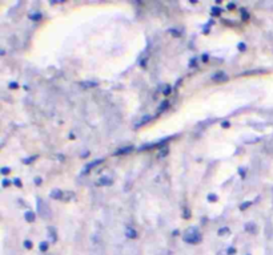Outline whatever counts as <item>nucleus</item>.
Masks as SVG:
<instances>
[{
    "label": "nucleus",
    "mask_w": 273,
    "mask_h": 255,
    "mask_svg": "<svg viewBox=\"0 0 273 255\" xmlns=\"http://www.w3.org/2000/svg\"><path fill=\"white\" fill-rule=\"evenodd\" d=\"M182 241L189 244H197L203 241V235L197 230V227H189L184 234H182Z\"/></svg>",
    "instance_id": "obj_1"
},
{
    "label": "nucleus",
    "mask_w": 273,
    "mask_h": 255,
    "mask_svg": "<svg viewBox=\"0 0 273 255\" xmlns=\"http://www.w3.org/2000/svg\"><path fill=\"white\" fill-rule=\"evenodd\" d=\"M36 206H38V212L40 214V217L43 218V219H49V218L52 217L51 207L46 203V201H43L41 198H38V203H36Z\"/></svg>",
    "instance_id": "obj_2"
},
{
    "label": "nucleus",
    "mask_w": 273,
    "mask_h": 255,
    "mask_svg": "<svg viewBox=\"0 0 273 255\" xmlns=\"http://www.w3.org/2000/svg\"><path fill=\"white\" fill-rule=\"evenodd\" d=\"M212 80H213L214 82H224V81H227L228 80V74L225 73V72H222V71H219L212 76Z\"/></svg>",
    "instance_id": "obj_3"
},
{
    "label": "nucleus",
    "mask_w": 273,
    "mask_h": 255,
    "mask_svg": "<svg viewBox=\"0 0 273 255\" xmlns=\"http://www.w3.org/2000/svg\"><path fill=\"white\" fill-rule=\"evenodd\" d=\"M103 162H104V158H99V159H95V161H92V162H88V164L84 166V171L83 173H88L92 167H96L97 165L103 164Z\"/></svg>",
    "instance_id": "obj_4"
},
{
    "label": "nucleus",
    "mask_w": 273,
    "mask_h": 255,
    "mask_svg": "<svg viewBox=\"0 0 273 255\" xmlns=\"http://www.w3.org/2000/svg\"><path fill=\"white\" fill-rule=\"evenodd\" d=\"M133 150V146L129 145V146H124V148H120L113 153V156H123V154H127V153H131Z\"/></svg>",
    "instance_id": "obj_5"
},
{
    "label": "nucleus",
    "mask_w": 273,
    "mask_h": 255,
    "mask_svg": "<svg viewBox=\"0 0 273 255\" xmlns=\"http://www.w3.org/2000/svg\"><path fill=\"white\" fill-rule=\"evenodd\" d=\"M63 193H64V191L60 190V189H54V190L49 193V197H51L52 199H57V201H62Z\"/></svg>",
    "instance_id": "obj_6"
},
{
    "label": "nucleus",
    "mask_w": 273,
    "mask_h": 255,
    "mask_svg": "<svg viewBox=\"0 0 273 255\" xmlns=\"http://www.w3.org/2000/svg\"><path fill=\"white\" fill-rule=\"evenodd\" d=\"M112 183H113L112 178H109V177H101V178H99V181L96 182V185L97 186H109V185H112Z\"/></svg>",
    "instance_id": "obj_7"
},
{
    "label": "nucleus",
    "mask_w": 273,
    "mask_h": 255,
    "mask_svg": "<svg viewBox=\"0 0 273 255\" xmlns=\"http://www.w3.org/2000/svg\"><path fill=\"white\" fill-rule=\"evenodd\" d=\"M152 120V117L149 116V114H147V116H143L141 118H140V121H137L136 124H135V128H140V126H143V125H145V124H148V122Z\"/></svg>",
    "instance_id": "obj_8"
},
{
    "label": "nucleus",
    "mask_w": 273,
    "mask_h": 255,
    "mask_svg": "<svg viewBox=\"0 0 273 255\" xmlns=\"http://www.w3.org/2000/svg\"><path fill=\"white\" fill-rule=\"evenodd\" d=\"M268 69H252V71H245L243 72V76H252V74H261V73H266Z\"/></svg>",
    "instance_id": "obj_9"
},
{
    "label": "nucleus",
    "mask_w": 273,
    "mask_h": 255,
    "mask_svg": "<svg viewBox=\"0 0 273 255\" xmlns=\"http://www.w3.org/2000/svg\"><path fill=\"white\" fill-rule=\"evenodd\" d=\"M125 235L128 236V238H131V239H136L137 236H139V233H137L135 228H132V227H127Z\"/></svg>",
    "instance_id": "obj_10"
},
{
    "label": "nucleus",
    "mask_w": 273,
    "mask_h": 255,
    "mask_svg": "<svg viewBox=\"0 0 273 255\" xmlns=\"http://www.w3.org/2000/svg\"><path fill=\"white\" fill-rule=\"evenodd\" d=\"M73 198H75V193H73V191H71V190H67V191H64V193H63L62 201L68 202V201H71V199H73Z\"/></svg>",
    "instance_id": "obj_11"
},
{
    "label": "nucleus",
    "mask_w": 273,
    "mask_h": 255,
    "mask_svg": "<svg viewBox=\"0 0 273 255\" xmlns=\"http://www.w3.org/2000/svg\"><path fill=\"white\" fill-rule=\"evenodd\" d=\"M244 228H245V231H248V233H251V234H254L257 231V226L254 225L253 222H248L245 226H244Z\"/></svg>",
    "instance_id": "obj_12"
},
{
    "label": "nucleus",
    "mask_w": 273,
    "mask_h": 255,
    "mask_svg": "<svg viewBox=\"0 0 273 255\" xmlns=\"http://www.w3.org/2000/svg\"><path fill=\"white\" fill-rule=\"evenodd\" d=\"M35 218H36V214L33 211H25L24 212V219L27 220L28 223H32L33 220H35Z\"/></svg>",
    "instance_id": "obj_13"
},
{
    "label": "nucleus",
    "mask_w": 273,
    "mask_h": 255,
    "mask_svg": "<svg viewBox=\"0 0 273 255\" xmlns=\"http://www.w3.org/2000/svg\"><path fill=\"white\" fill-rule=\"evenodd\" d=\"M169 154V148L168 146H163V148H160V151H159L157 154V158H164V157H167Z\"/></svg>",
    "instance_id": "obj_14"
},
{
    "label": "nucleus",
    "mask_w": 273,
    "mask_h": 255,
    "mask_svg": "<svg viewBox=\"0 0 273 255\" xmlns=\"http://www.w3.org/2000/svg\"><path fill=\"white\" fill-rule=\"evenodd\" d=\"M48 233H49V238H51L52 242H56L57 241V235H56V228L49 226L48 227Z\"/></svg>",
    "instance_id": "obj_15"
},
{
    "label": "nucleus",
    "mask_w": 273,
    "mask_h": 255,
    "mask_svg": "<svg viewBox=\"0 0 273 255\" xmlns=\"http://www.w3.org/2000/svg\"><path fill=\"white\" fill-rule=\"evenodd\" d=\"M161 93H163L164 96H168V94H171L172 93V86L169 84H165V86L161 89Z\"/></svg>",
    "instance_id": "obj_16"
},
{
    "label": "nucleus",
    "mask_w": 273,
    "mask_h": 255,
    "mask_svg": "<svg viewBox=\"0 0 273 255\" xmlns=\"http://www.w3.org/2000/svg\"><path fill=\"white\" fill-rule=\"evenodd\" d=\"M80 85L81 86H84V88H93V86H96L97 84L95 81H81Z\"/></svg>",
    "instance_id": "obj_17"
},
{
    "label": "nucleus",
    "mask_w": 273,
    "mask_h": 255,
    "mask_svg": "<svg viewBox=\"0 0 273 255\" xmlns=\"http://www.w3.org/2000/svg\"><path fill=\"white\" fill-rule=\"evenodd\" d=\"M229 233H230V230L227 227V226H224V227L219 228V231H217V234H219L220 236H222V235H228Z\"/></svg>",
    "instance_id": "obj_18"
},
{
    "label": "nucleus",
    "mask_w": 273,
    "mask_h": 255,
    "mask_svg": "<svg viewBox=\"0 0 273 255\" xmlns=\"http://www.w3.org/2000/svg\"><path fill=\"white\" fill-rule=\"evenodd\" d=\"M168 106H169V102H168V101H167V100H164L163 102L160 104V106H159V113H161V112H164V110H165L167 108H168Z\"/></svg>",
    "instance_id": "obj_19"
},
{
    "label": "nucleus",
    "mask_w": 273,
    "mask_h": 255,
    "mask_svg": "<svg viewBox=\"0 0 273 255\" xmlns=\"http://www.w3.org/2000/svg\"><path fill=\"white\" fill-rule=\"evenodd\" d=\"M11 183H14V181H9L8 178H3V181H1V186L3 187H8V186H11Z\"/></svg>",
    "instance_id": "obj_20"
},
{
    "label": "nucleus",
    "mask_w": 273,
    "mask_h": 255,
    "mask_svg": "<svg viewBox=\"0 0 273 255\" xmlns=\"http://www.w3.org/2000/svg\"><path fill=\"white\" fill-rule=\"evenodd\" d=\"M221 12H222L221 8H219V7H212V15H213V16H219Z\"/></svg>",
    "instance_id": "obj_21"
},
{
    "label": "nucleus",
    "mask_w": 273,
    "mask_h": 255,
    "mask_svg": "<svg viewBox=\"0 0 273 255\" xmlns=\"http://www.w3.org/2000/svg\"><path fill=\"white\" fill-rule=\"evenodd\" d=\"M206 199H208L209 202H216L217 199H219V197L216 195V194H213V193H211V194H208V197H206Z\"/></svg>",
    "instance_id": "obj_22"
},
{
    "label": "nucleus",
    "mask_w": 273,
    "mask_h": 255,
    "mask_svg": "<svg viewBox=\"0 0 273 255\" xmlns=\"http://www.w3.org/2000/svg\"><path fill=\"white\" fill-rule=\"evenodd\" d=\"M35 158H38V156H32V157H28V158L23 159V164L24 165H30L32 161H35Z\"/></svg>",
    "instance_id": "obj_23"
},
{
    "label": "nucleus",
    "mask_w": 273,
    "mask_h": 255,
    "mask_svg": "<svg viewBox=\"0 0 273 255\" xmlns=\"http://www.w3.org/2000/svg\"><path fill=\"white\" fill-rule=\"evenodd\" d=\"M23 244H24V247H25L27 250H31V249L33 247V243H32L31 241H28V239H25V241L23 242Z\"/></svg>",
    "instance_id": "obj_24"
},
{
    "label": "nucleus",
    "mask_w": 273,
    "mask_h": 255,
    "mask_svg": "<svg viewBox=\"0 0 273 255\" xmlns=\"http://www.w3.org/2000/svg\"><path fill=\"white\" fill-rule=\"evenodd\" d=\"M39 249H40V251L46 252L47 250H48V243H47V242H41L40 246H39Z\"/></svg>",
    "instance_id": "obj_25"
},
{
    "label": "nucleus",
    "mask_w": 273,
    "mask_h": 255,
    "mask_svg": "<svg viewBox=\"0 0 273 255\" xmlns=\"http://www.w3.org/2000/svg\"><path fill=\"white\" fill-rule=\"evenodd\" d=\"M241 19H243L244 21H245V20H248V19H249V13L246 12L245 9H241Z\"/></svg>",
    "instance_id": "obj_26"
},
{
    "label": "nucleus",
    "mask_w": 273,
    "mask_h": 255,
    "mask_svg": "<svg viewBox=\"0 0 273 255\" xmlns=\"http://www.w3.org/2000/svg\"><path fill=\"white\" fill-rule=\"evenodd\" d=\"M237 49L240 50V52H244V50L246 49V44H245V42H238V45H237Z\"/></svg>",
    "instance_id": "obj_27"
},
{
    "label": "nucleus",
    "mask_w": 273,
    "mask_h": 255,
    "mask_svg": "<svg viewBox=\"0 0 273 255\" xmlns=\"http://www.w3.org/2000/svg\"><path fill=\"white\" fill-rule=\"evenodd\" d=\"M251 205H252V202H245V203H241L240 205V210H241V211H243V210H245V209H248V207L249 206H251Z\"/></svg>",
    "instance_id": "obj_28"
},
{
    "label": "nucleus",
    "mask_w": 273,
    "mask_h": 255,
    "mask_svg": "<svg viewBox=\"0 0 273 255\" xmlns=\"http://www.w3.org/2000/svg\"><path fill=\"white\" fill-rule=\"evenodd\" d=\"M225 254H227V255H233V254H236V249H235V247H228L227 251H225Z\"/></svg>",
    "instance_id": "obj_29"
},
{
    "label": "nucleus",
    "mask_w": 273,
    "mask_h": 255,
    "mask_svg": "<svg viewBox=\"0 0 273 255\" xmlns=\"http://www.w3.org/2000/svg\"><path fill=\"white\" fill-rule=\"evenodd\" d=\"M0 173H1L3 175H6V174H8V173H11V169H9V167H7V166H4V167H1Z\"/></svg>",
    "instance_id": "obj_30"
},
{
    "label": "nucleus",
    "mask_w": 273,
    "mask_h": 255,
    "mask_svg": "<svg viewBox=\"0 0 273 255\" xmlns=\"http://www.w3.org/2000/svg\"><path fill=\"white\" fill-rule=\"evenodd\" d=\"M238 174H240V177H241V178H245V175H246V170L244 169V167H240V169H238Z\"/></svg>",
    "instance_id": "obj_31"
},
{
    "label": "nucleus",
    "mask_w": 273,
    "mask_h": 255,
    "mask_svg": "<svg viewBox=\"0 0 273 255\" xmlns=\"http://www.w3.org/2000/svg\"><path fill=\"white\" fill-rule=\"evenodd\" d=\"M14 185L16 186V187H22L23 183H22V181H20L19 178H15V179H14Z\"/></svg>",
    "instance_id": "obj_32"
},
{
    "label": "nucleus",
    "mask_w": 273,
    "mask_h": 255,
    "mask_svg": "<svg viewBox=\"0 0 273 255\" xmlns=\"http://www.w3.org/2000/svg\"><path fill=\"white\" fill-rule=\"evenodd\" d=\"M40 17H41V13H35V15H32V13H31V15H30V19H32V20H39Z\"/></svg>",
    "instance_id": "obj_33"
},
{
    "label": "nucleus",
    "mask_w": 273,
    "mask_h": 255,
    "mask_svg": "<svg viewBox=\"0 0 273 255\" xmlns=\"http://www.w3.org/2000/svg\"><path fill=\"white\" fill-rule=\"evenodd\" d=\"M169 32H171L173 36H176V37H179V36H181V33H180L177 29H169Z\"/></svg>",
    "instance_id": "obj_34"
},
{
    "label": "nucleus",
    "mask_w": 273,
    "mask_h": 255,
    "mask_svg": "<svg viewBox=\"0 0 273 255\" xmlns=\"http://www.w3.org/2000/svg\"><path fill=\"white\" fill-rule=\"evenodd\" d=\"M182 217H184L185 219H188V218L190 217V214H189V210H188L187 207H184V214H182Z\"/></svg>",
    "instance_id": "obj_35"
},
{
    "label": "nucleus",
    "mask_w": 273,
    "mask_h": 255,
    "mask_svg": "<svg viewBox=\"0 0 273 255\" xmlns=\"http://www.w3.org/2000/svg\"><path fill=\"white\" fill-rule=\"evenodd\" d=\"M35 183L38 186H40L41 183H43V179H41V177H35Z\"/></svg>",
    "instance_id": "obj_36"
},
{
    "label": "nucleus",
    "mask_w": 273,
    "mask_h": 255,
    "mask_svg": "<svg viewBox=\"0 0 273 255\" xmlns=\"http://www.w3.org/2000/svg\"><path fill=\"white\" fill-rule=\"evenodd\" d=\"M227 8H228V9H235V8H236V3H228Z\"/></svg>",
    "instance_id": "obj_37"
},
{
    "label": "nucleus",
    "mask_w": 273,
    "mask_h": 255,
    "mask_svg": "<svg viewBox=\"0 0 273 255\" xmlns=\"http://www.w3.org/2000/svg\"><path fill=\"white\" fill-rule=\"evenodd\" d=\"M221 126H222V128H225V129H228V128L230 126V124H229L228 121H222V122H221Z\"/></svg>",
    "instance_id": "obj_38"
},
{
    "label": "nucleus",
    "mask_w": 273,
    "mask_h": 255,
    "mask_svg": "<svg viewBox=\"0 0 273 255\" xmlns=\"http://www.w3.org/2000/svg\"><path fill=\"white\" fill-rule=\"evenodd\" d=\"M19 86V85H17V82H11V84H9V88H12V89H16V88Z\"/></svg>",
    "instance_id": "obj_39"
},
{
    "label": "nucleus",
    "mask_w": 273,
    "mask_h": 255,
    "mask_svg": "<svg viewBox=\"0 0 273 255\" xmlns=\"http://www.w3.org/2000/svg\"><path fill=\"white\" fill-rule=\"evenodd\" d=\"M189 65L190 66H196V58H192V60L189 61Z\"/></svg>",
    "instance_id": "obj_40"
},
{
    "label": "nucleus",
    "mask_w": 273,
    "mask_h": 255,
    "mask_svg": "<svg viewBox=\"0 0 273 255\" xmlns=\"http://www.w3.org/2000/svg\"><path fill=\"white\" fill-rule=\"evenodd\" d=\"M201 60H203V61H206V60H208V55H204L203 57H201Z\"/></svg>",
    "instance_id": "obj_41"
},
{
    "label": "nucleus",
    "mask_w": 273,
    "mask_h": 255,
    "mask_svg": "<svg viewBox=\"0 0 273 255\" xmlns=\"http://www.w3.org/2000/svg\"><path fill=\"white\" fill-rule=\"evenodd\" d=\"M248 255H251V254H248Z\"/></svg>",
    "instance_id": "obj_42"
}]
</instances>
